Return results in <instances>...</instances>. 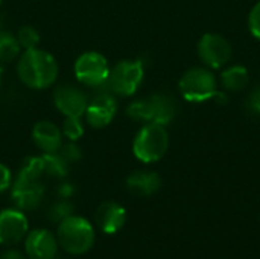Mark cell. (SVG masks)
Here are the masks:
<instances>
[{
    "instance_id": "cell-17",
    "label": "cell",
    "mask_w": 260,
    "mask_h": 259,
    "mask_svg": "<svg viewBox=\"0 0 260 259\" xmlns=\"http://www.w3.org/2000/svg\"><path fill=\"white\" fill-rule=\"evenodd\" d=\"M219 82L227 92H242L250 84V72L241 64L229 66L221 72Z\"/></svg>"
},
{
    "instance_id": "cell-23",
    "label": "cell",
    "mask_w": 260,
    "mask_h": 259,
    "mask_svg": "<svg viewBox=\"0 0 260 259\" xmlns=\"http://www.w3.org/2000/svg\"><path fill=\"white\" fill-rule=\"evenodd\" d=\"M73 205L69 202V200H61V202H56L50 211H49V218L53 221V223H61L62 220H66L67 217L73 215Z\"/></svg>"
},
{
    "instance_id": "cell-26",
    "label": "cell",
    "mask_w": 260,
    "mask_h": 259,
    "mask_svg": "<svg viewBox=\"0 0 260 259\" xmlns=\"http://www.w3.org/2000/svg\"><path fill=\"white\" fill-rule=\"evenodd\" d=\"M248 29L254 38L260 41V0L253 6L248 15Z\"/></svg>"
},
{
    "instance_id": "cell-11",
    "label": "cell",
    "mask_w": 260,
    "mask_h": 259,
    "mask_svg": "<svg viewBox=\"0 0 260 259\" xmlns=\"http://www.w3.org/2000/svg\"><path fill=\"white\" fill-rule=\"evenodd\" d=\"M29 231V223L23 211L3 209L0 212V244L12 246L20 243Z\"/></svg>"
},
{
    "instance_id": "cell-12",
    "label": "cell",
    "mask_w": 260,
    "mask_h": 259,
    "mask_svg": "<svg viewBox=\"0 0 260 259\" xmlns=\"http://www.w3.org/2000/svg\"><path fill=\"white\" fill-rule=\"evenodd\" d=\"M24 250L30 259H53L58 252V240L46 229H35L26 235Z\"/></svg>"
},
{
    "instance_id": "cell-9",
    "label": "cell",
    "mask_w": 260,
    "mask_h": 259,
    "mask_svg": "<svg viewBox=\"0 0 260 259\" xmlns=\"http://www.w3.org/2000/svg\"><path fill=\"white\" fill-rule=\"evenodd\" d=\"M117 99L111 92H101L94 98L88 99L87 110L84 113L85 122L91 128L108 127L117 114Z\"/></svg>"
},
{
    "instance_id": "cell-10",
    "label": "cell",
    "mask_w": 260,
    "mask_h": 259,
    "mask_svg": "<svg viewBox=\"0 0 260 259\" xmlns=\"http://www.w3.org/2000/svg\"><path fill=\"white\" fill-rule=\"evenodd\" d=\"M53 104L64 118H82L88 105V96L81 87L62 84L53 92Z\"/></svg>"
},
{
    "instance_id": "cell-6",
    "label": "cell",
    "mask_w": 260,
    "mask_h": 259,
    "mask_svg": "<svg viewBox=\"0 0 260 259\" xmlns=\"http://www.w3.org/2000/svg\"><path fill=\"white\" fill-rule=\"evenodd\" d=\"M145 78V63L142 60H122L110 69L107 90L114 96H133Z\"/></svg>"
},
{
    "instance_id": "cell-29",
    "label": "cell",
    "mask_w": 260,
    "mask_h": 259,
    "mask_svg": "<svg viewBox=\"0 0 260 259\" xmlns=\"http://www.w3.org/2000/svg\"><path fill=\"white\" fill-rule=\"evenodd\" d=\"M0 259H27L21 252L15 250V249H11V250H6L2 253Z\"/></svg>"
},
{
    "instance_id": "cell-27",
    "label": "cell",
    "mask_w": 260,
    "mask_h": 259,
    "mask_svg": "<svg viewBox=\"0 0 260 259\" xmlns=\"http://www.w3.org/2000/svg\"><path fill=\"white\" fill-rule=\"evenodd\" d=\"M12 186V174L11 169L5 165L0 163V194L8 191Z\"/></svg>"
},
{
    "instance_id": "cell-8",
    "label": "cell",
    "mask_w": 260,
    "mask_h": 259,
    "mask_svg": "<svg viewBox=\"0 0 260 259\" xmlns=\"http://www.w3.org/2000/svg\"><path fill=\"white\" fill-rule=\"evenodd\" d=\"M197 52L201 63L212 70L225 67L233 56V47L230 41L216 32L204 34L197 44Z\"/></svg>"
},
{
    "instance_id": "cell-4",
    "label": "cell",
    "mask_w": 260,
    "mask_h": 259,
    "mask_svg": "<svg viewBox=\"0 0 260 259\" xmlns=\"http://www.w3.org/2000/svg\"><path fill=\"white\" fill-rule=\"evenodd\" d=\"M169 148V133L165 125L143 124L133 140V154L142 163H155Z\"/></svg>"
},
{
    "instance_id": "cell-1",
    "label": "cell",
    "mask_w": 260,
    "mask_h": 259,
    "mask_svg": "<svg viewBox=\"0 0 260 259\" xmlns=\"http://www.w3.org/2000/svg\"><path fill=\"white\" fill-rule=\"evenodd\" d=\"M58 63L52 53L40 47L26 49L17 61L18 79L32 90L52 87L58 79Z\"/></svg>"
},
{
    "instance_id": "cell-21",
    "label": "cell",
    "mask_w": 260,
    "mask_h": 259,
    "mask_svg": "<svg viewBox=\"0 0 260 259\" xmlns=\"http://www.w3.org/2000/svg\"><path fill=\"white\" fill-rule=\"evenodd\" d=\"M84 122L82 118H64V122L61 125L62 136L70 142H78L84 136Z\"/></svg>"
},
{
    "instance_id": "cell-16",
    "label": "cell",
    "mask_w": 260,
    "mask_h": 259,
    "mask_svg": "<svg viewBox=\"0 0 260 259\" xmlns=\"http://www.w3.org/2000/svg\"><path fill=\"white\" fill-rule=\"evenodd\" d=\"M126 189L137 197H151L161 188V177L155 171H134L126 177Z\"/></svg>"
},
{
    "instance_id": "cell-22",
    "label": "cell",
    "mask_w": 260,
    "mask_h": 259,
    "mask_svg": "<svg viewBox=\"0 0 260 259\" xmlns=\"http://www.w3.org/2000/svg\"><path fill=\"white\" fill-rule=\"evenodd\" d=\"M17 40L21 46V49H34V47H38V43H40V34L38 31L34 27V26H21L17 32Z\"/></svg>"
},
{
    "instance_id": "cell-3",
    "label": "cell",
    "mask_w": 260,
    "mask_h": 259,
    "mask_svg": "<svg viewBox=\"0 0 260 259\" xmlns=\"http://www.w3.org/2000/svg\"><path fill=\"white\" fill-rule=\"evenodd\" d=\"M94 227L82 217L70 215L58 223L56 240L61 249L70 255H84L94 244Z\"/></svg>"
},
{
    "instance_id": "cell-13",
    "label": "cell",
    "mask_w": 260,
    "mask_h": 259,
    "mask_svg": "<svg viewBox=\"0 0 260 259\" xmlns=\"http://www.w3.org/2000/svg\"><path fill=\"white\" fill-rule=\"evenodd\" d=\"M11 197L20 211H34L37 209L44 198V186L40 180L37 182H23L14 180Z\"/></svg>"
},
{
    "instance_id": "cell-19",
    "label": "cell",
    "mask_w": 260,
    "mask_h": 259,
    "mask_svg": "<svg viewBox=\"0 0 260 259\" xmlns=\"http://www.w3.org/2000/svg\"><path fill=\"white\" fill-rule=\"evenodd\" d=\"M44 174V163L41 156H29L23 160V165L17 174L15 180L23 182H37Z\"/></svg>"
},
{
    "instance_id": "cell-28",
    "label": "cell",
    "mask_w": 260,
    "mask_h": 259,
    "mask_svg": "<svg viewBox=\"0 0 260 259\" xmlns=\"http://www.w3.org/2000/svg\"><path fill=\"white\" fill-rule=\"evenodd\" d=\"M58 194L62 197V198H69L75 194V188L70 185V183H62L59 188H58Z\"/></svg>"
},
{
    "instance_id": "cell-5",
    "label": "cell",
    "mask_w": 260,
    "mask_h": 259,
    "mask_svg": "<svg viewBox=\"0 0 260 259\" xmlns=\"http://www.w3.org/2000/svg\"><path fill=\"white\" fill-rule=\"evenodd\" d=\"M181 96L192 104H201L213 99L218 90V79L212 69L206 66L190 67L178 81Z\"/></svg>"
},
{
    "instance_id": "cell-18",
    "label": "cell",
    "mask_w": 260,
    "mask_h": 259,
    "mask_svg": "<svg viewBox=\"0 0 260 259\" xmlns=\"http://www.w3.org/2000/svg\"><path fill=\"white\" fill-rule=\"evenodd\" d=\"M44 163V174L55 177V179H64L69 174L70 163L61 156V153H46L41 156Z\"/></svg>"
},
{
    "instance_id": "cell-2",
    "label": "cell",
    "mask_w": 260,
    "mask_h": 259,
    "mask_svg": "<svg viewBox=\"0 0 260 259\" xmlns=\"http://www.w3.org/2000/svg\"><path fill=\"white\" fill-rule=\"evenodd\" d=\"M178 114V104L168 93H152L148 98L133 101L126 107V116L142 124H160L168 127Z\"/></svg>"
},
{
    "instance_id": "cell-31",
    "label": "cell",
    "mask_w": 260,
    "mask_h": 259,
    "mask_svg": "<svg viewBox=\"0 0 260 259\" xmlns=\"http://www.w3.org/2000/svg\"><path fill=\"white\" fill-rule=\"evenodd\" d=\"M2 3H3V0H0V6H2Z\"/></svg>"
},
{
    "instance_id": "cell-30",
    "label": "cell",
    "mask_w": 260,
    "mask_h": 259,
    "mask_svg": "<svg viewBox=\"0 0 260 259\" xmlns=\"http://www.w3.org/2000/svg\"><path fill=\"white\" fill-rule=\"evenodd\" d=\"M0 84H2V69H0Z\"/></svg>"
},
{
    "instance_id": "cell-15",
    "label": "cell",
    "mask_w": 260,
    "mask_h": 259,
    "mask_svg": "<svg viewBox=\"0 0 260 259\" xmlns=\"http://www.w3.org/2000/svg\"><path fill=\"white\" fill-rule=\"evenodd\" d=\"M94 223L104 234H117L126 223V211L116 202H105L96 209Z\"/></svg>"
},
{
    "instance_id": "cell-7",
    "label": "cell",
    "mask_w": 260,
    "mask_h": 259,
    "mask_svg": "<svg viewBox=\"0 0 260 259\" xmlns=\"http://www.w3.org/2000/svg\"><path fill=\"white\" fill-rule=\"evenodd\" d=\"M110 63L108 60L96 52V50H88L81 53L73 66L75 76L81 85L98 89V87H105L110 75Z\"/></svg>"
},
{
    "instance_id": "cell-25",
    "label": "cell",
    "mask_w": 260,
    "mask_h": 259,
    "mask_svg": "<svg viewBox=\"0 0 260 259\" xmlns=\"http://www.w3.org/2000/svg\"><path fill=\"white\" fill-rule=\"evenodd\" d=\"M245 108L250 114L260 116V84L253 87L245 98Z\"/></svg>"
},
{
    "instance_id": "cell-20",
    "label": "cell",
    "mask_w": 260,
    "mask_h": 259,
    "mask_svg": "<svg viewBox=\"0 0 260 259\" xmlns=\"http://www.w3.org/2000/svg\"><path fill=\"white\" fill-rule=\"evenodd\" d=\"M21 53L17 37L8 31H0V63H12Z\"/></svg>"
},
{
    "instance_id": "cell-24",
    "label": "cell",
    "mask_w": 260,
    "mask_h": 259,
    "mask_svg": "<svg viewBox=\"0 0 260 259\" xmlns=\"http://www.w3.org/2000/svg\"><path fill=\"white\" fill-rule=\"evenodd\" d=\"M59 153L69 163H76L82 157V151H81L79 145L76 142H70V140L67 143H62Z\"/></svg>"
},
{
    "instance_id": "cell-32",
    "label": "cell",
    "mask_w": 260,
    "mask_h": 259,
    "mask_svg": "<svg viewBox=\"0 0 260 259\" xmlns=\"http://www.w3.org/2000/svg\"><path fill=\"white\" fill-rule=\"evenodd\" d=\"M0 23H2V20H0Z\"/></svg>"
},
{
    "instance_id": "cell-14",
    "label": "cell",
    "mask_w": 260,
    "mask_h": 259,
    "mask_svg": "<svg viewBox=\"0 0 260 259\" xmlns=\"http://www.w3.org/2000/svg\"><path fill=\"white\" fill-rule=\"evenodd\" d=\"M32 140L43 154L58 153L64 143V136L56 124L50 121H40L32 128Z\"/></svg>"
}]
</instances>
